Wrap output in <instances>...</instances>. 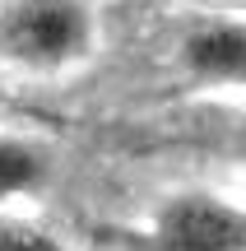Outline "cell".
<instances>
[{
	"instance_id": "5b68a950",
	"label": "cell",
	"mask_w": 246,
	"mask_h": 251,
	"mask_svg": "<svg viewBox=\"0 0 246 251\" xmlns=\"http://www.w3.org/2000/svg\"><path fill=\"white\" fill-rule=\"evenodd\" d=\"M0 251H61L51 237H42L37 228H19V224H0Z\"/></svg>"
},
{
	"instance_id": "277c9868",
	"label": "cell",
	"mask_w": 246,
	"mask_h": 251,
	"mask_svg": "<svg viewBox=\"0 0 246 251\" xmlns=\"http://www.w3.org/2000/svg\"><path fill=\"white\" fill-rule=\"evenodd\" d=\"M42 181V158H37L28 144L0 140V196H19V191H33Z\"/></svg>"
},
{
	"instance_id": "3957f363",
	"label": "cell",
	"mask_w": 246,
	"mask_h": 251,
	"mask_svg": "<svg viewBox=\"0 0 246 251\" xmlns=\"http://www.w3.org/2000/svg\"><path fill=\"white\" fill-rule=\"evenodd\" d=\"M186 61L200 75H223V79H232L246 65V33L237 24L204 28V33H195L191 42H186Z\"/></svg>"
},
{
	"instance_id": "7a4b0ae2",
	"label": "cell",
	"mask_w": 246,
	"mask_h": 251,
	"mask_svg": "<svg viewBox=\"0 0 246 251\" xmlns=\"http://www.w3.org/2000/svg\"><path fill=\"white\" fill-rule=\"evenodd\" d=\"M158 237L167 251H242L246 224L232 205L204 196H186L163 209L158 219Z\"/></svg>"
},
{
	"instance_id": "6da1fadb",
	"label": "cell",
	"mask_w": 246,
	"mask_h": 251,
	"mask_svg": "<svg viewBox=\"0 0 246 251\" xmlns=\"http://www.w3.org/2000/svg\"><path fill=\"white\" fill-rule=\"evenodd\" d=\"M0 47L23 65H65L89 47V9L79 0H19L0 19Z\"/></svg>"
}]
</instances>
